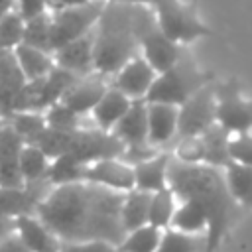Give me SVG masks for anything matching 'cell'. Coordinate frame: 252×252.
I'll return each mask as SVG.
<instances>
[{
	"instance_id": "obj_12",
	"label": "cell",
	"mask_w": 252,
	"mask_h": 252,
	"mask_svg": "<svg viewBox=\"0 0 252 252\" xmlns=\"http://www.w3.org/2000/svg\"><path fill=\"white\" fill-rule=\"evenodd\" d=\"M156 75H158V71L144 59L142 53H138L122 69H118L112 75L114 77L112 79V87L118 89L120 93H124L132 100L146 98V94H148Z\"/></svg>"
},
{
	"instance_id": "obj_44",
	"label": "cell",
	"mask_w": 252,
	"mask_h": 252,
	"mask_svg": "<svg viewBox=\"0 0 252 252\" xmlns=\"http://www.w3.org/2000/svg\"><path fill=\"white\" fill-rule=\"evenodd\" d=\"M6 224H8V220H0V240L10 232V230H6ZM14 228V226H12Z\"/></svg>"
},
{
	"instance_id": "obj_34",
	"label": "cell",
	"mask_w": 252,
	"mask_h": 252,
	"mask_svg": "<svg viewBox=\"0 0 252 252\" xmlns=\"http://www.w3.org/2000/svg\"><path fill=\"white\" fill-rule=\"evenodd\" d=\"M45 124L49 128H55V130H65V132H75L81 128L79 124V116L75 110H71L67 104H63L61 100L51 104L45 112Z\"/></svg>"
},
{
	"instance_id": "obj_5",
	"label": "cell",
	"mask_w": 252,
	"mask_h": 252,
	"mask_svg": "<svg viewBox=\"0 0 252 252\" xmlns=\"http://www.w3.org/2000/svg\"><path fill=\"white\" fill-rule=\"evenodd\" d=\"M138 39H140V53L144 59L158 71H165L179 61L185 53L183 45L169 39L158 26L156 14L150 6H142L138 18Z\"/></svg>"
},
{
	"instance_id": "obj_6",
	"label": "cell",
	"mask_w": 252,
	"mask_h": 252,
	"mask_svg": "<svg viewBox=\"0 0 252 252\" xmlns=\"http://www.w3.org/2000/svg\"><path fill=\"white\" fill-rule=\"evenodd\" d=\"M156 22L159 30L177 43H191L199 37L211 35L213 32L199 20L193 6H187L179 0H161L154 8Z\"/></svg>"
},
{
	"instance_id": "obj_22",
	"label": "cell",
	"mask_w": 252,
	"mask_h": 252,
	"mask_svg": "<svg viewBox=\"0 0 252 252\" xmlns=\"http://www.w3.org/2000/svg\"><path fill=\"white\" fill-rule=\"evenodd\" d=\"M150 201H152V193L140 191L136 187L124 193L120 217H122V226L126 232L150 222Z\"/></svg>"
},
{
	"instance_id": "obj_7",
	"label": "cell",
	"mask_w": 252,
	"mask_h": 252,
	"mask_svg": "<svg viewBox=\"0 0 252 252\" xmlns=\"http://www.w3.org/2000/svg\"><path fill=\"white\" fill-rule=\"evenodd\" d=\"M106 0H91L81 6L51 10V51L94 30Z\"/></svg>"
},
{
	"instance_id": "obj_15",
	"label": "cell",
	"mask_w": 252,
	"mask_h": 252,
	"mask_svg": "<svg viewBox=\"0 0 252 252\" xmlns=\"http://www.w3.org/2000/svg\"><path fill=\"white\" fill-rule=\"evenodd\" d=\"M106 89H108V85L104 83V75L93 71L89 75L77 77V81L63 94L61 102L67 104L77 114H87L96 106V102L102 98Z\"/></svg>"
},
{
	"instance_id": "obj_18",
	"label": "cell",
	"mask_w": 252,
	"mask_h": 252,
	"mask_svg": "<svg viewBox=\"0 0 252 252\" xmlns=\"http://www.w3.org/2000/svg\"><path fill=\"white\" fill-rule=\"evenodd\" d=\"M124 146H142L148 142V102L144 98L132 100L126 114L110 130Z\"/></svg>"
},
{
	"instance_id": "obj_24",
	"label": "cell",
	"mask_w": 252,
	"mask_h": 252,
	"mask_svg": "<svg viewBox=\"0 0 252 252\" xmlns=\"http://www.w3.org/2000/svg\"><path fill=\"white\" fill-rule=\"evenodd\" d=\"M51 159L37 148L35 144H24L20 152V173L24 179V185L39 183L47 177Z\"/></svg>"
},
{
	"instance_id": "obj_32",
	"label": "cell",
	"mask_w": 252,
	"mask_h": 252,
	"mask_svg": "<svg viewBox=\"0 0 252 252\" xmlns=\"http://www.w3.org/2000/svg\"><path fill=\"white\" fill-rule=\"evenodd\" d=\"M175 193L167 187L152 193V201H150V224L158 226V228H167L171 224L173 213H175Z\"/></svg>"
},
{
	"instance_id": "obj_11",
	"label": "cell",
	"mask_w": 252,
	"mask_h": 252,
	"mask_svg": "<svg viewBox=\"0 0 252 252\" xmlns=\"http://www.w3.org/2000/svg\"><path fill=\"white\" fill-rule=\"evenodd\" d=\"M85 181L108 187L112 191H132L136 187L134 179V167L120 158H108V159H98L87 165L85 169Z\"/></svg>"
},
{
	"instance_id": "obj_38",
	"label": "cell",
	"mask_w": 252,
	"mask_h": 252,
	"mask_svg": "<svg viewBox=\"0 0 252 252\" xmlns=\"http://www.w3.org/2000/svg\"><path fill=\"white\" fill-rule=\"evenodd\" d=\"M228 154H230L232 161L252 165V136L248 132H244V134H236L234 138H230Z\"/></svg>"
},
{
	"instance_id": "obj_29",
	"label": "cell",
	"mask_w": 252,
	"mask_h": 252,
	"mask_svg": "<svg viewBox=\"0 0 252 252\" xmlns=\"http://www.w3.org/2000/svg\"><path fill=\"white\" fill-rule=\"evenodd\" d=\"M22 43H28V45H33V47L53 53L51 51V10L49 8L30 20H24Z\"/></svg>"
},
{
	"instance_id": "obj_43",
	"label": "cell",
	"mask_w": 252,
	"mask_h": 252,
	"mask_svg": "<svg viewBox=\"0 0 252 252\" xmlns=\"http://www.w3.org/2000/svg\"><path fill=\"white\" fill-rule=\"evenodd\" d=\"M110 2H122V4H136V6H150V8H154L161 0H110Z\"/></svg>"
},
{
	"instance_id": "obj_42",
	"label": "cell",
	"mask_w": 252,
	"mask_h": 252,
	"mask_svg": "<svg viewBox=\"0 0 252 252\" xmlns=\"http://www.w3.org/2000/svg\"><path fill=\"white\" fill-rule=\"evenodd\" d=\"M12 10H16V0H0V20Z\"/></svg>"
},
{
	"instance_id": "obj_37",
	"label": "cell",
	"mask_w": 252,
	"mask_h": 252,
	"mask_svg": "<svg viewBox=\"0 0 252 252\" xmlns=\"http://www.w3.org/2000/svg\"><path fill=\"white\" fill-rule=\"evenodd\" d=\"M0 83H8L16 87H22L26 83V77L18 65L14 49H0Z\"/></svg>"
},
{
	"instance_id": "obj_26",
	"label": "cell",
	"mask_w": 252,
	"mask_h": 252,
	"mask_svg": "<svg viewBox=\"0 0 252 252\" xmlns=\"http://www.w3.org/2000/svg\"><path fill=\"white\" fill-rule=\"evenodd\" d=\"M224 179L234 201L252 209V165L230 161L224 167Z\"/></svg>"
},
{
	"instance_id": "obj_16",
	"label": "cell",
	"mask_w": 252,
	"mask_h": 252,
	"mask_svg": "<svg viewBox=\"0 0 252 252\" xmlns=\"http://www.w3.org/2000/svg\"><path fill=\"white\" fill-rule=\"evenodd\" d=\"M14 230L32 252H59L63 242L35 213H26L16 217Z\"/></svg>"
},
{
	"instance_id": "obj_35",
	"label": "cell",
	"mask_w": 252,
	"mask_h": 252,
	"mask_svg": "<svg viewBox=\"0 0 252 252\" xmlns=\"http://www.w3.org/2000/svg\"><path fill=\"white\" fill-rule=\"evenodd\" d=\"M24 35V18L18 14V10H12L0 20V49H14L18 43H22Z\"/></svg>"
},
{
	"instance_id": "obj_33",
	"label": "cell",
	"mask_w": 252,
	"mask_h": 252,
	"mask_svg": "<svg viewBox=\"0 0 252 252\" xmlns=\"http://www.w3.org/2000/svg\"><path fill=\"white\" fill-rule=\"evenodd\" d=\"M77 132V130H75ZM75 132H65V130H55V128H45L37 140L33 142L37 148H41V152L49 158V159H55L63 154H67L71 150V144H73V138H75Z\"/></svg>"
},
{
	"instance_id": "obj_30",
	"label": "cell",
	"mask_w": 252,
	"mask_h": 252,
	"mask_svg": "<svg viewBox=\"0 0 252 252\" xmlns=\"http://www.w3.org/2000/svg\"><path fill=\"white\" fill-rule=\"evenodd\" d=\"M161 240V228L154 224H144L126 232L124 240L116 246V252H156Z\"/></svg>"
},
{
	"instance_id": "obj_27",
	"label": "cell",
	"mask_w": 252,
	"mask_h": 252,
	"mask_svg": "<svg viewBox=\"0 0 252 252\" xmlns=\"http://www.w3.org/2000/svg\"><path fill=\"white\" fill-rule=\"evenodd\" d=\"M85 169H87V165L81 163L73 154L67 152V154L51 159L45 179L53 187L67 185V183H77V181H85Z\"/></svg>"
},
{
	"instance_id": "obj_40",
	"label": "cell",
	"mask_w": 252,
	"mask_h": 252,
	"mask_svg": "<svg viewBox=\"0 0 252 252\" xmlns=\"http://www.w3.org/2000/svg\"><path fill=\"white\" fill-rule=\"evenodd\" d=\"M0 252H32L26 244H24V240L18 236V232L12 228L2 240H0Z\"/></svg>"
},
{
	"instance_id": "obj_21",
	"label": "cell",
	"mask_w": 252,
	"mask_h": 252,
	"mask_svg": "<svg viewBox=\"0 0 252 252\" xmlns=\"http://www.w3.org/2000/svg\"><path fill=\"white\" fill-rule=\"evenodd\" d=\"M14 55L18 59V65H20L26 81L41 79L55 67L53 53L43 51L33 45H28V43H18L14 47Z\"/></svg>"
},
{
	"instance_id": "obj_4",
	"label": "cell",
	"mask_w": 252,
	"mask_h": 252,
	"mask_svg": "<svg viewBox=\"0 0 252 252\" xmlns=\"http://www.w3.org/2000/svg\"><path fill=\"white\" fill-rule=\"evenodd\" d=\"M211 81H215V75L201 71L185 51L175 65L156 75L144 100L181 106L189 96H193L201 87L209 85Z\"/></svg>"
},
{
	"instance_id": "obj_8",
	"label": "cell",
	"mask_w": 252,
	"mask_h": 252,
	"mask_svg": "<svg viewBox=\"0 0 252 252\" xmlns=\"http://www.w3.org/2000/svg\"><path fill=\"white\" fill-rule=\"evenodd\" d=\"M217 94V122L230 134H244L252 130V100L244 98L240 85L230 79L215 83Z\"/></svg>"
},
{
	"instance_id": "obj_31",
	"label": "cell",
	"mask_w": 252,
	"mask_h": 252,
	"mask_svg": "<svg viewBox=\"0 0 252 252\" xmlns=\"http://www.w3.org/2000/svg\"><path fill=\"white\" fill-rule=\"evenodd\" d=\"M6 122L16 130V134L26 142V144H33L37 140V136L47 128L45 124V114L37 112V110H20V112H12Z\"/></svg>"
},
{
	"instance_id": "obj_25",
	"label": "cell",
	"mask_w": 252,
	"mask_h": 252,
	"mask_svg": "<svg viewBox=\"0 0 252 252\" xmlns=\"http://www.w3.org/2000/svg\"><path fill=\"white\" fill-rule=\"evenodd\" d=\"M156 252H207V234H189L177 228H163Z\"/></svg>"
},
{
	"instance_id": "obj_1",
	"label": "cell",
	"mask_w": 252,
	"mask_h": 252,
	"mask_svg": "<svg viewBox=\"0 0 252 252\" xmlns=\"http://www.w3.org/2000/svg\"><path fill=\"white\" fill-rule=\"evenodd\" d=\"M124 193L89 181L57 185L37 203L35 215L67 242L104 240L118 246L126 230L122 226Z\"/></svg>"
},
{
	"instance_id": "obj_41",
	"label": "cell",
	"mask_w": 252,
	"mask_h": 252,
	"mask_svg": "<svg viewBox=\"0 0 252 252\" xmlns=\"http://www.w3.org/2000/svg\"><path fill=\"white\" fill-rule=\"evenodd\" d=\"M91 0H47L49 10H61V8H71V6H81Z\"/></svg>"
},
{
	"instance_id": "obj_39",
	"label": "cell",
	"mask_w": 252,
	"mask_h": 252,
	"mask_svg": "<svg viewBox=\"0 0 252 252\" xmlns=\"http://www.w3.org/2000/svg\"><path fill=\"white\" fill-rule=\"evenodd\" d=\"M59 252H116V246L104 240H79V242H61Z\"/></svg>"
},
{
	"instance_id": "obj_2",
	"label": "cell",
	"mask_w": 252,
	"mask_h": 252,
	"mask_svg": "<svg viewBox=\"0 0 252 252\" xmlns=\"http://www.w3.org/2000/svg\"><path fill=\"white\" fill-rule=\"evenodd\" d=\"M167 185L181 201H195L207 215V252H217L236 217V201L224 173L207 163L169 161Z\"/></svg>"
},
{
	"instance_id": "obj_23",
	"label": "cell",
	"mask_w": 252,
	"mask_h": 252,
	"mask_svg": "<svg viewBox=\"0 0 252 252\" xmlns=\"http://www.w3.org/2000/svg\"><path fill=\"white\" fill-rule=\"evenodd\" d=\"M203 144H205V161L207 165L213 167H226L232 159L228 154V142H230V132L226 128H222L219 122H215L213 126H209L203 134Z\"/></svg>"
},
{
	"instance_id": "obj_13",
	"label": "cell",
	"mask_w": 252,
	"mask_h": 252,
	"mask_svg": "<svg viewBox=\"0 0 252 252\" xmlns=\"http://www.w3.org/2000/svg\"><path fill=\"white\" fill-rule=\"evenodd\" d=\"M53 61L57 67L67 69L77 77L93 73L94 71V30L55 49Z\"/></svg>"
},
{
	"instance_id": "obj_3",
	"label": "cell",
	"mask_w": 252,
	"mask_h": 252,
	"mask_svg": "<svg viewBox=\"0 0 252 252\" xmlns=\"http://www.w3.org/2000/svg\"><path fill=\"white\" fill-rule=\"evenodd\" d=\"M142 6L106 0L94 26V71L114 75L140 53L138 18Z\"/></svg>"
},
{
	"instance_id": "obj_20",
	"label": "cell",
	"mask_w": 252,
	"mask_h": 252,
	"mask_svg": "<svg viewBox=\"0 0 252 252\" xmlns=\"http://www.w3.org/2000/svg\"><path fill=\"white\" fill-rule=\"evenodd\" d=\"M132 98H128L124 93H120L114 87H108L106 93L102 94V98L96 102V106L91 110L93 120L96 124V128L110 132L114 128V124L126 114V110L130 108Z\"/></svg>"
},
{
	"instance_id": "obj_19",
	"label": "cell",
	"mask_w": 252,
	"mask_h": 252,
	"mask_svg": "<svg viewBox=\"0 0 252 252\" xmlns=\"http://www.w3.org/2000/svg\"><path fill=\"white\" fill-rule=\"evenodd\" d=\"M171 154L169 152H158L156 156L140 161L134 165V179L136 189L156 193L163 187H167V171H169Z\"/></svg>"
},
{
	"instance_id": "obj_10",
	"label": "cell",
	"mask_w": 252,
	"mask_h": 252,
	"mask_svg": "<svg viewBox=\"0 0 252 252\" xmlns=\"http://www.w3.org/2000/svg\"><path fill=\"white\" fill-rule=\"evenodd\" d=\"M124 150V144L106 130L94 128V130H83L79 128L75 132L73 144L69 154H73L81 163L89 165L98 159H108V158H118Z\"/></svg>"
},
{
	"instance_id": "obj_28",
	"label": "cell",
	"mask_w": 252,
	"mask_h": 252,
	"mask_svg": "<svg viewBox=\"0 0 252 252\" xmlns=\"http://www.w3.org/2000/svg\"><path fill=\"white\" fill-rule=\"evenodd\" d=\"M169 226L189 234H207V215L195 201H183L175 209Z\"/></svg>"
},
{
	"instance_id": "obj_9",
	"label": "cell",
	"mask_w": 252,
	"mask_h": 252,
	"mask_svg": "<svg viewBox=\"0 0 252 252\" xmlns=\"http://www.w3.org/2000/svg\"><path fill=\"white\" fill-rule=\"evenodd\" d=\"M215 122H217V94H215V81H211L179 106L177 138L203 134Z\"/></svg>"
},
{
	"instance_id": "obj_14",
	"label": "cell",
	"mask_w": 252,
	"mask_h": 252,
	"mask_svg": "<svg viewBox=\"0 0 252 252\" xmlns=\"http://www.w3.org/2000/svg\"><path fill=\"white\" fill-rule=\"evenodd\" d=\"M26 142L4 120L0 124V187H26L20 173V152Z\"/></svg>"
},
{
	"instance_id": "obj_17",
	"label": "cell",
	"mask_w": 252,
	"mask_h": 252,
	"mask_svg": "<svg viewBox=\"0 0 252 252\" xmlns=\"http://www.w3.org/2000/svg\"><path fill=\"white\" fill-rule=\"evenodd\" d=\"M179 106L165 102H148V142L156 148L175 142Z\"/></svg>"
},
{
	"instance_id": "obj_36",
	"label": "cell",
	"mask_w": 252,
	"mask_h": 252,
	"mask_svg": "<svg viewBox=\"0 0 252 252\" xmlns=\"http://www.w3.org/2000/svg\"><path fill=\"white\" fill-rule=\"evenodd\" d=\"M175 159L183 163H203L205 161V144L201 134L183 136L175 140Z\"/></svg>"
},
{
	"instance_id": "obj_45",
	"label": "cell",
	"mask_w": 252,
	"mask_h": 252,
	"mask_svg": "<svg viewBox=\"0 0 252 252\" xmlns=\"http://www.w3.org/2000/svg\"><path fill=\"white\" fill-rule=\"evenodd\" d=\"M45 2H47V0H45Z\"/></svg>"
}]
</instances>
